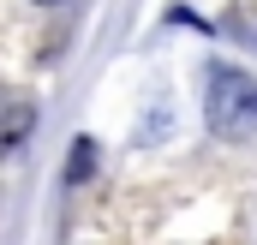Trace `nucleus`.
<instances>
[{
  "label": "nucleus",
  "mask_w": 257,
  "mask_h": 245,
  "mask_svg": "<svg viewBox=\"0 0 257 245\" xmlns=\"http://www.w3.org/2000/svg\"><path fill=\"white\" fill-rule=\"evenodd\" d=\"M30 132H36V114H30V108H6V114H0V162H6Z\"/></svg>",
  "instance_id": "2"
},
{
  "label": "nucleus",
  "mask_w": 257,
  "mask_h": 245,
  "mask_svg": "<svg viewBox=\"0 0 257 245\" xmlns=\"http://www.w3.org/2000/svg\"><path fill=\"white\" fill-rule=\"evenodd\" d=\"M36 6H66V0H36Z\"/></svg>",
  "instance_id": "4"
},
{
  "label": "nucleus",
  "mask_w": 257,
  "mask_h": 245,
  "mask_svg": "<svg viewBox=\"0 0 257 245\" xmlns=\"http://www.w3.org/2000/svg\"><path fill=\"white\" fill-rule=\"evenodd\" d=\"M203 120L215 138H251L257 132V84L245 72H233V66H215L209 72V84H203Z\"/></svg>",
  "instance_id": "1"
},
{
  "label": "nucleus",
  "mask_w": 257,
  "mask_h": 245,
  "mask_svg": "<svg viewBox=\"0 0 257 245\" xmlns=\"http://www.w3.org/2000/svg\"><path fill=\"white\" fill-rule=\"evenodd\" d=\"M90 168H96V144L78 138V150H72V162H66V180H90Z\"/></svg>",
  "instance_id": "3"
}]
</instances>
